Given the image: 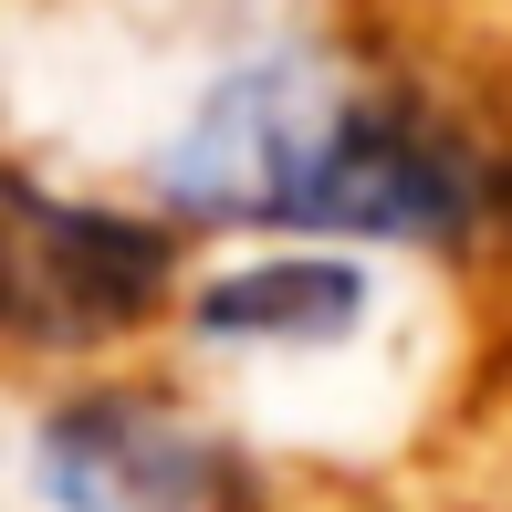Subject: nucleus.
Segmentation results:
<instances>
[{"label":"nucleus","instance_id":"1","mask_svg":"<svg viewBox=\"0 0 512 512\" xmlns=\"http://www.w3.org/2000/svg\"><path fill=\"white\" fill-rule=\"evenodd\" d=\"M168 189L220 220H283L324 241L471 251L502 220L512 178L492 147L398 95H293L283 74L230 84L168 157Z\"/></svg>","mask_w":512,"mask_h":512},{"label":"nucleus","instance_id":"2","mask_svg":"<svg viewBox=\"0 0 512 512\" xmlns=\"http://www.w3.org/2000/svg\"><path fill=\"white\" fill-rule=\"evenodd\" d=\"M168 283H178V230L11 178V335L32 356H74V345L147 324Z\"/></svg>","mask_w":512,"mask_h":512},{"label":"nucleus","instance_id":"3","mask_svg":"<svg viewBox=\"0 0 512 512\" xmlns=\"http://www.w3.org/2000/svg\"><path fill=\"white\" fill-rule=\"evenodd\" d=\"M32 471L53 512H241L251 471L199 429L189 408L147 387H84L42 418Z\"/></svg>","mask_w":512,"mask_h":512},{"label":"nucleus","instance_id":"4","mask_svg":"<svg viewBox=\"0 0 512 512\" xmlns=\"http://www.w3.org/2000/svg\"><path fill=\"white\" fill-rule=\"evenodd\" d=\"M377 283L366 262H324V251H262V262H220L189 293L199 345H335L356 335Z\"/></svg>","mask_w":512,"mask_h":512}]
</instances>
